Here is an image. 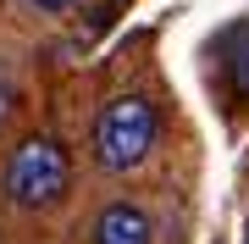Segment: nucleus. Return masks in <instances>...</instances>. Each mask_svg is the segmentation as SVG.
<instances>
[{
  "mask_svg": "<svg viewBox=\"0 0 249 244\" xmlns=\"http://www.w3.org/2000/svg\"><path fill=\"white\" fill-rule=\"evenodd\" d=\"M72 189V155L61 139L50 133H28L17 150L6 155V172H0V194L17 211H50L61 206Z\"/></svg>",
  "mask_w": 249,
  "mask_h": 244,
  "instance_id": "obj_1",
  "label": "nucleus"
},
{
  "mask_svg": "<svg viewBox=\"0 0 249 244\" xmlns=\"http://www.w3.org/2000/svg\"><path fill=\"white\" fill-rule=\"evenodd\" d=\"M160 139V111L150 94H116L106 100V111H100L94 122V161L106 172H133L150 161Z\"/></svg>",
  "mask_w": 249,
  "mask_h": 244,
  "instance_id": "obj_2",
  "label": "nucleus"
},
{
  "mask_svg": "<svg viewBox=\"0 0 249 244\" xmlns=\"http://www.w3.org/2000/svg\"><path fill=\"white\" fill-rule=\"evenodd\" d=\"M94 244H155V222L150 211L133 206V200H111L106 211L94 217Z\"/></svg>",
  "mask_w": 249,
  "mask_h": 244,
  "instance_id": "obj_3",
  "label": "nucleus"
},
{
  "mask_svg": "<svg viewBox=\"0 0 249 244\" xmlns=\"http://www.w3.org/2000/svg\"><path fill=\"white\" fill-rule=\"evenodd\" d=\"M222 73L232 83V94L249 100V22H238L227 34V45H222Z\"/></svg>",
  "mask_w": 249,
  "mask_h": 244,
  "instance_id": "obj_4",
  "label": "nucleus"
},
{
  "mask_svg": "<svg viewBox=\"0 0 249 244\" xmlns=\"http://www.w3.org/2000/svg\"><path fill=\"white\" fill-rule=\"evenodd\" d=\"M28 6H34V11H45V17H61V11H72L78 0H28Z\"/></svg>",
  "mask_w": 249,
  "mask_h": 244,
  "instance_id": "obj_5",
  "label": "nucleus"
},
{
  "mask_svg": "<svg viewBox=\"0 0 249 244\" xmlns=\"http://www.w3.org/2000/svg\"><path fill=\"white\" fill-rule=\"evenodd\" d=\"M244 244H249V233H244Z\"/></svg>",
  "mask_w": 249,
  "mask_h": 244,
  "instance_id": "obj_6",
  "label": "nucleus"
}]
</instances>
